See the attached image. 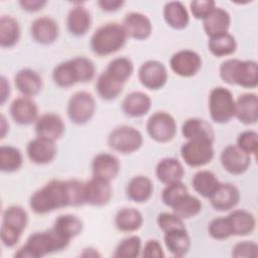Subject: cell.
I'll return each mask as SVG.
<instances>
[{
	"mask_svg": "<svg viewBox=\"0 0 258 258\" xmlns=\"http://www.w3.org/2000/svg\"><path fill=\"white\" fill-rule=\"evenodd\" d=\"M31 211L38 215H45L54 210L70 207L67 180L52 179L35 190L29 199Z\"/></svg>",
	"mask_w": 258,
	"mask_h": 258,
	"instance_id": "obj_1",
	"label": "cell"
},
{
	"mask_svg": "<svg viewBox=\"0 0 258 258\" xmlns=\"http://www.w3.org/2000/svg\"><path fill=\"white\" fill-rule=\"evenodd\" d=\"M70 243L62 240L52 228L43 232L31 234L26 243L20 247L14 254L16 258H40L48 254L61 251Z\"/></svg>",
	"mask_w": 258,
	"mask_h": 258,
	"instance_id": "obj_2",
	"label": "cell"
},
{
	"mask_svg": "<svg viewBox=\"0 0 258 258\" xmlns=\"http://www.w3.org/2000/svg\"><path fill=\"white\" fill-rule=\"evenodd\" d=\"M127 37L122 24L116 22L106 23L97 28L91 36V49L99 56H107L123 48Z\"/></svg>",
	"mask_w": 258,
	"mask_h": 258,
	"instance_id": "obj_3",
	"label": "cell"
},
{
	"mask_svg": "<svg viewBox=\"0 0 258 258\" xmlns=\"http://www.w3.org/2000/svg\"><path fill=\"white\" fill-rule=\"evenodd\" d=\"M235 100L232 93L224 87L214 88L209 95L211 119L218 124L228 123L234 117Z\"/></svg>",
	"mask_w": 258,
	"mask_h": 258,
	"instance_id": "obj_4",
	"label": "cell"
},
{
	"mask_svg": "<svg viewBox=\"0 0 258 258\" xmlns=\"http://www.w3.org/2000/svg\"><path fill=\"white\" fill-rule=\"evenodd\" d=\"M107 143L111 149L122 154H131L140 149L143 144V136L139 130L132 126H119L113 129Z\"/></svg>",
	"mask_w": 258,
	"mask_h": 258,
	"instance_id": "obj_5",
	"label": "cell"
},
{
	"mask_svg": "<svg viewBox=\"0 0 258 258\" xmlns=\"http://www.w3.org/2000/svg\"><path fill=\"white\" fill-rule=\"evenodd\" d=\"M212 140L189 139L180 148L182 160L190 167H200L210 163L215 155Z\"/></svg>",
	"mask_w": 258,
	"mask_h": 258,
	"instance_id": "obj_6",
	"label": "cell"
},
{
	"mask_svg": "<svg viewBox=\"0 0 258 258\" xmlns=\"http://www.w3.org/2000/svg\"><path fill=\"white\" fill-rule=\"evenodd\" d=\"M95 111V99L88 92H76L74 95L71 96L68 102V117L74 124L83 125L88 123L93 118Z\"/></svg>",
	"mask_w": 258,
	"mask_h": 258,
	"instance_id": "obj_7",
	"label": "cell"
},
{
	"mask_svg": "<svg viewBox=\"0 0 258 258\" xmlns=\"http://www.w3.org/2000/svg\"><path fill=\"white\" fill-rule=\"evenodd\" d=\"M146 130L151 139L158 143L171 141L176 134V122L174 118L163 111L153 113L147 120Z\"/></svg>",
	"mask_w": 258,
	"mask_h": 258,
	"instance_id": "obj_8",
	"label": "cell"
},
{
	"mask_svg": "<svg viewBox=\"0 0 258 258\" xmlns=\"http://www.w3.org/2000/svg\"><path fill=\"white\" fill-rule=\"evenodd\" d=\"M201 55L191 49H181L172 54L169 60L171 71L182 78L196 76L202 69Z\"/></svg>",
	"mask_w": 258,
	"mask_h": 258,
	"instance_id": "obj_9",
	"label": "cell"
},
{
	"mask_svg": "<svg viewBox=\"0 0 258 258\" xmlns=\"http://www.w3.org/2000/svg\"><path fill=\"white\" fill-rule=\"evenodd\" d=\"M168 74L165 66L155 59L144 61L138 70V80L148 90H159L166 84Z\"/></svg>",
	"mask_w": 258,
	"mask_h": 258,
	"instance_id": "obj_10",
	"label": "cell"
},
{
	"mask_svg": "<svg viewBox=\"0 0 258 258\" xmlns=\"http://www.w3.org/2000/svg\"><path fill=\"white\" fill-rule=\"evenodd\" d=\"M220 161L223 168L233 175L244 173L251 164V157L237 145L230 144L221 153Z\"/></svg>",
	"mask_w": 258,
	"mask_h": 258,
	"instance_id": "obj_11",
	"label": "cell"
},
{
	"mask_svg": "<svg viewBox=\"0 0 258 258\" xmlns=\"http://www.w3.org/2000/svg\"><path fill=\"white\" fill-rule=\"evenodd\" d=\"M85 204L102 207L107 205L112 198V186L110 181L92 176L85 182Z\"/></svg>",
	"mask_w": 258,
	"mask_h": 258,
	"instance_id": "obj_12",
	"label": "cell"
},
{
	"mask_svg": "<svg viewBox=\"0 0 258 258\" xmlns=\"http://www.w3.org/2000/svg\"><path fill=\"white\" fill-rule=\"evenodd\" d=\"M34 129L37 137L55 142L63 135L66 125L59 115L54 113H46L37 118Z\"/></svg>",
	"mask_w": 258,
	"mask_h": 258,
	"instance_id": "obj_13",
	"label": "cell"
},
{
	"mask_svg": "<svg viewBox=\"0 0 258 258\" xmlns=\"http://www.w3.org/2000/svg\"><path fill=\"white\" fill-rule=\"evenodd\" d=\"M56 151L54 141L41 137L30 140L26 146V153L29 160L38 165L51 162L55 158Z\"/></svg>",
	"mask_w": 258,
	"mask_h": 258,
	"instance_id": "obj_14",
	"label": "cell"
},
{
	"mask_svg": "<svg viewBox=\"0 0 258 258\" xmlns=\"http://www.w3.org/2000/svg\"><path fill=\"white\" fill-rule=\"evenodd\" d=\"M59 28L57 22L48 16H41L33 20L30 25V35L39 44L53 43L58 37Z\"/></svg>",
	"mask_w": 258,
	"mask_h": 258,
	"instance_id": "obj_15",
	"label": "cell"
},
{
	"mask_svg": "<svg viewBox=\"0 0 258 258\" xmlns=\"http://www.w3.org/2000/svg\"><path fill=\"white\" fill-rule=\"evenodd\" d=\"M9 113L12 120L19 125H29L38 118V108L36 103L29 97H19L13 100Z\"/></svg>",
	"mask_w": 258,
	"mask_h": 258,
	"instance_id": "obj_16",
	"label": "cell"
},
{
	"mask_svg": "<svg viewBox=\"0 0 258 258\" xmlns=\"http://www.w3.org/2000/svg\"><path fill=\"white\" fill-rule=\"evenodd\" d=\"M123 27L128 37L137 40L147 39L152 32L150 19L140 12H129L123 19Z\"/></svg>",
	"mask_w": 258,
	"mask_h": 258,
	"instance_id": "obj_17",
	"label": "cell"
},
{
	"mask_svg": "<svg viewBox=\"0 0 258 258\" xmlns=\"http://www.w3.org/2000/svg\"><path fill=\"white\" fill-rule=\"evenodd\" d=\"M234 116L245 125L255 124L258 120V98L254 93L240 95L235 101Z\"/></svg>",
	"mask_w": 258,
	"mask_h": 258,
	"instance_id": "obj_18",
	"label": "cell"
},
{
	"mask_svg": "<svg viewBox=\"0 0 258 258\" xmlns=\"http://www.w3.org/2000/svg\"><path fill=\"white\" fill-rule=\"evenodd\" d=\"M212 207L219 212H226L234 209L240 201V191L232 183H220L217 190L209 199Z\"/></svg>",
	"mask_w": 258,
	"mask_h": 258,
	"instance_id": "obj_19",
	"label": "cell"
},
{
	"mask_svg": "<svg viewBox=\"0 0 258 258\" xmlns=\"http://www.w3.org/2000/svg\"><path fill=\"white\" fill-rule=\"evenodd\" d=\"M120 171L119 159L110 153L102 152L97 154L92 160L93 176L111 181L116 178Z\"/></svg>",
	"mask_w": 258,
	"mask_h": 258,
	"instance_id": "obj_20",
	"label": "cell"
},
{
	"mask_svg": "<svg viewBox=\"0 0 258 258\" xmlns=\"http://www.w3.org/2000/svg\"><path fill=\"white\" fill-rule=\"evenodd\" d=\"M152 101L143 92H131L122 101L121 108L123 113L131 118H140L146 115L151 109Z\"/></svg>",
	"mask_w": 258,
	"mask_h": 258,
	"instance_id": "obj_21",
	"label": "cell"
},
{
	"mask_svg": "<svg viewBox=\"0 0 258 258\" xmlns=\"http://www.w3.org/2000/svg\"><path fill=\"white\" fill-rule=\"evenodd\" d=\"M28 223V215L20 206H10L2 214V223L0 230L8 231L21 237Z\"/></svg>",
	"mask_w": 258,
	"mask_h": 258,
	"instance_id": "obj_22",
	"label": "cell"
},
{
	"mask_svg": "<svg viewBox=\"0 0 258 258\" xmlns=\"http://www.w3.org/2000/svg\"><path fill=\"white\" fill-rule=\"evenodd\" d=\"M155 174L157 179L166 185L181 181L184 174V168L178 159L174 157H165L157 163Z\"/></svg>",
	"mask_w": 258,
	"mask_h": 258,
	"instance_id": "obj_23",
	"label": "cell"
},
{
	"mask_svg": "<svg viewBox=\"0 0 258 258\" xmlns=\"http://www.w3.org/2000/svg\"><path fill=\"white\" fill-rule=\"evenodd\" d=\"M16 89L25 97H33L42 89V79L33 70H20L14 77Z\"/></svg>",
	"mask_w": 258,
	"mask_h": 258,
	"instance_id": "obj_24",
	"label": "cell"
},
{
	"mask_svg": "<svg viewBox=\"0 0 258 258\" xmlns=\"http://www.w3.org/2000/svg\"><path fill=\"white\" fill-rule=\"evenodd\" d=\"M66 22L68 30L72 35L83 36L91 28L92 18L90 12L84 6L79 5L69 11Z\"/></svg>",
	"mask_w": 258,
	"mask_h": 258,
	"instance_id": "obj_25",
	"label": "cell"
},
{
	"mask_svg": "<svg viewBox=\"0 0 258 258\" xmlns=\"http://www.w3.org/2000/svg\"><path fill=\"white\" fill-rule=\"evenodd\" d=\"M231 24L230 14L223 8L216 7L204 20L203 27L210 37L228 32Z\"/></svg>",
	"mask_w": 258,
	"mask_h": 258,
	"instance_id": "obj_26",
	"label": "cell"
},
{
	"mask_svg": "<svg viewBox=\"0 0 258 258\" xmlns=\"http://www.w3.org/2000/svg\"><path fill=\"white\" fill-rule=\"evenodd\" d=\"M83 222L76 215H60L54 221L52 230L66 242L70 243L83 231Z\"/></svg>",
	"mask_w": 258,
	"mask_h": 258,
	"instance_id": "obj_27",
	"label": "cell"
},
{
	"mask_svg": "<svg viewBox=\"0 0 258 258\" xmlns=\"http://www.w3.org/2000/svg\"><path fill=\"white\" fill-rule=\"evenodd\" d=\"M164 244L170 254L175 257L185 256L190 249V237L185 228L164 233Z\"/></svg>",
	"mask_w": 258,
	"mask_h": 258,
	"instance_id": "obj_28",
	"label": "cell"
},
{
	"mask_svg": "<svg viewBox=\"0 0 258 258\" xmlns=\"http://www.w3.org/2000/svg\"><path fill=\"white\" fill-rule=\"evenodd\" d=\"M227 219L232 236H247L255 230V217L246 210H235L227 216Z\"/></svg>",
	"mask_w": 258,
	"mask_h": 258,
	"instance_id": "obj_29",
	"label": "cell"
},
{
	"mask_svg": "<svg viewBox=\"0 0 258 258\" xmlns=\"http://www.w3.org/2000/svg\"><path fill=\"white\" fill-rule=\"evenodd\" d=\"M153 192V184L150 178L145 175H136L132 177L126 187L127 198L135 203L147 202Z\"/></svg>",
	"mask_w": 258,
	"mask_h": 258,
	"instance_id": "obj_30",
	"label": "cell"
},
{
	"mask_svg": "<svg viewBox=\"0 0 258 258\" xmlns=\"http://www.w3.org/2000/svg\"><path fill=\"white\" fill-rule=\"evenodd\" d=\"M163 18L168 26L176 30L185 28L189 22V15L185 6L178 1L165 3L163 7Z\"/></svg>",
	"mask_w": 258,
	"mask_h": 258,
	"instance_id": "obj_31",
	"label": "cell"
},
{
	"mask_svg": "<svg viewBox=\"0 0 258 258\" xmlns=\"http://www.w3.org/2000/svg\"><path fill=\"white\" fill-rule=\"evenodd\" d=\"M182 136L189 139H209L214 141L215 133L210 123L200 118H189L181 126Z\"/></svg>",
	"mask_w": 258,
	"mask_h": 258,
	"instance_id": "obj_32",
	"label": "cell"
},
{
	"mask_svg": "<svg viewBox=\"0 0 258 258\" xmlns=\"http://www.w3.org/2000/svg\"><path fill=\"white\" fill-rule=\"evenodd\" d=\"M114 223L119 231L131 233L142 227L143 216L134 208H123L117 212Z\"/></svg>",
	"mask_w": 258,
	"mask_h": 258,
	"instance_id": "obj_33",
	"label": "cell"
},
{
	"mask_svg": "<svg viewBox=\"0 0 258 258\" xmlns=\"http://www.w3.org/2000/svg\"><path fill=\"white\" fill-rule=\"evenodd\" d=\"M216 174L210 170H199L191 178L192 188L205 199H210L220 185Z\"/></svg>",
	"mask_w": 258,
	"mask_h": 258,
	"instance_id": "obj_34",
	"label": "cell"
},
{
	"mask_svg": "<svg viewBox=\"0 0 258 258\" xmlns=\"http://www.w3.org/2000/svg\"><path fill=\"white\" fill-rule=\"evenodd\" d=\"M124 84L113 78L106 71L101 73L96 81V92L99 97L105 101L116 99L123 90Z\"/></svg>",
	"mask_w": 258,
	"mask_h": 258,
	"instance_id": "obj_35",
	"label": "cell"
},
{
	"mask_svg": "<svg viewBox=\"0 0 258 258\" xmlns=\"http://www.w3.org/2000/svg\"><path fill=\"white\" fill-rule=\"evenodd\" d=\"M20 38V26L12 16L3 15L0 17V45L3 48H10L17 44Z\"/></svg>",
	"mask_w": 258,
	"mask_h": 258,
	"instance_id": "obj_36",
	"label": "cell"
},
{
	"mask_svg": "<svg viewBox=\"0 0 258 258\" xmlns=\"http://www.w3.org/2000/svg\"><path fill=\"white\" fill-rule=\"evenodd\" d=\"M208 48L209 51L217 57L228 56L236 51L237 41L234 35L226 32L210 37L208 41Z\"/></svg>",
	"mask_w": 258,
	"mask_h": 258,
	"instance_id": "obj_37",
	"label": "cell"
},
{
	"mask_svg": "<svg viewBox=\"0 0 258 258\" xmlns=\"http://www.w3.org/2000/svg\"><path fill=\"white\" fill-rule=\"evenodd\" d=\"M23 163V157L20 150L10 145L0 147V169L3 172H14L18 170Z\"/></svg>",
	"mask_w": 258,
	"mask_h": 258,
	"instance_id": "obj_38",
	"label": "cell"
},
{
	"mask_svg": "<svg viewBox=\"0 0 258 258\" xmlns=\"http://www.w3.org/2000/svg\"><path fill=\"white\" fill-rule=\"evenodd\" d=\"M52 80L59 88H70L78 83V78L71 59L56 64L52 71Z\"/></svg>",
	"mask_w": 258,
	"mask_h": 258,
	"instance_id": "obj_39",
	"label": "cell"
},
{
	"mask_svg": "<svg viewBox=\"0 0 258 258\" xmlns=\"http://www.w3.org/2000/svg\"><path fill=\"white\" fill-rule=\"evenodd\" d=\"M105 71L116 80L125 84L131 78L134 72V66L130 58L119 56L112 59Z\"/></svg>",
	"mask_w": 258,
	"mask_h": 258,
	"instance_id": "obj_40",
	"label": "cell"
},
{
	"mask_svg": "<svg viewBox=\"0 0 258 258\" xmlns=\"http://www.w3.org/2000/svg\"><path fill=\"white\" fill-rule=\"evenodd\" d=\"M202 208L203 205L201 201L197 197L187 194L172 208V210L176 216L183 220L197 216L202 211Z\"/></svg>",
	"mask_w": 258,
	"mask_h": 258,
	"instance_id": "obj_41",
	"label": "cell"
},
{
	"mask_svg": "<svg viewBox=\"0 0 258 258\" xmlns=\"http://www.w3.org/2000/svg\"><path fill=\"white\" fill-rule=\"evenodd\" d=\"M242 60L229 58L223 61L219 69L220 78L228 85H238L241 77Z\"/></svg>",
	"mask_w": 258,
	"mask_h": 258,
	"instance_id": "obj_42",
	"label": "cell"
},
{
	"mask_svg": "<svg viewBox=\"0 0 258 258\" xmlns=\"http://www.w3.org/2000/svg\"><path fill=\"white\" fill-rule=\"evenodd\" d=\"M141 252V239L138 236H129L123 239L116 247L113 257L116 258H135Z\"/></svg>",
	"mask_w": 258,
	"mask_h": 258,
	"instance_id": "obj_43",
	"label": "cell"
},
{
	"mask_svg": "<svg viewBox=\"0 0 258 258\" xmlns=\"http://www.w3.org/2000/svg\"><path fill=\"white\" fill-rule=\"evenodd\" d=\"M187 194L186 185L181 181H176L166 184L161 192V200L165 206L172 209Z\"/></svg>",
	"mask_w": 258,
	"mask_h": 258,
	"instance_id": "obj_44",
	"label": "cell"
},
{
	"mask_svg": "<svg viewBox=\"0 0 258 258\" xmlns=\"http://www.w3.org/2000/svg\"><path fill=\"white\" fill-rule=\"evenodd\" d=\"M71 60L78 78V83H87L94 79L96 68L90 58L86 56H76Z\"/></svg>",
	"mask_w": 258,
	"mask_h": 258,
	"instance_id": "obj_45",
	"label": "cell"
},
{
	"mask_svg": "<svg viewBox=\"0 0 258 258\" xmlns=\"http://www.w3.org/2000/svg\"><path fill=\"white\" fill-rule=\"evenodd\" d=\"M258 85V66L255 60H242V71L238 86L254 89Z\"/></svg>",
	"mask_w": 258,
	"mask_h": 258,
	"instance_id": "obj_46",
	"label": "cell"
},
{
	"mask_svg": "<svg viewBox=\"0 0 258 258\" xmlns=\"http://www.w3.org/2000/svg\"><path fill=\"white\" fill-rule=\"evenodd\" d=\"M208 233L215 240H226L231 237L232 232L227 217L213 219L209 223Z\"/></svg>",
	"mask_w": 258,
	"mask_h": 258,
	"instance_id": "obj_47",
	"label": "cell"
},
{
	"mask_svg": "<svg viewBox=\"0 0 258 258\" xmlns=\"http://www.w3.org/2000/svg\"><path fill=\"white\" fill-rule=\"evenodd\" d=\"M242 151L248 155H256L258 151V134L253 130L241 132L237 137L236 144Z\"/></svg>",
	"mask_w": 258,
	"mask_h": 258,
	"instance_id": "obj_48",
	"label": "cell"
},
{
	"mask_svg": "<svg viewBox=\"0 0 258 258\" xmlns=\"http://www.w3.org/2000/svg\"><path fill=\"white\" fill-rule=\"evenodd\" d=\"M156 223L160 230L164 233L176 229H182L184 227L183 220L176 216L174 213H161L158 215Z\"/></svg>",
	"mask_w": 258,
	"mask_h": 258,
	"instance_id": "obj_49",
	"label": "cell"
},
{
	"mask_svg": "<svg viewBox=\"0 0 258 258\" xmlns=\"http://www.w3.org/2000/svg\"><path fill=\"white\" fill-rule=\"evenodd\" d=\"M232 256L235 258H256L258 256V246L253 241H241L234 245Z\"/></svg>",
	"mask_w": 258,
	"mask_h": 258,
	"instance_id": "obj_50",
	"label": "cell"
},
{
	"mask_svg": "<svg viewBox=\"0 0 258 258\" xmlns=\"http://www.w3.org/2000/svg\"><path fill=\"white\" fill-rule=\"evenodd\" d=\"M215 8H216V2L213 0L191 1L189 4V9L192 16L196 19H201V20H204Z\"/></svg>",
	"mask_w": 258,
	"mask_h": 258,
	"instance_id": "obj_51",
	"label": "cell"
},
{
	"mask_svg": "<svg viewBox=\"0 0 258 258\" xmlns=\"http://www.w3.org/2000/svg\"><path fill=\"white\" fill-rule=\"evenodd\" d=\"M141 251H142L141 256L144 258H163L164 257V252L161 244L154 239L148 240L145 243L143 250Z\"/></svg>",
	"mask_w": 258,
	"mask_h": 258,
	"instance_id": "obj_52",
	"label": "cell"
},
{
	"mask_svg": "<svg viewBox=\"0 0 258 258\" xmlns=\"http://www.w3.org/2000/svg\"><path fill=\"white\" fill-rule=\"evenodd\" d=\"M47 2L45 0H21L19 5L22 10L26 12H37L41 10Z\"/></svg>",
	"mask_w": 258,
	"mask_h": 258,
	"instance_id": "obj_53",
	"label": "cell"
},
{
	"mask_svg": "<svg viewBox=\"0 0 258 258\" xmlns=\"http://www.w3.org/2000/svg\"><path fill=\"white\" fill-rule=\"evenodd\" d=\"M125 4L124 1L120 0H101L98 1V5L101 10L105 12H115L119 10Z\"/></svg>",
	"mask_w": 258,
	"mask_h": 258,
	"instance_id": "obj_54",
	"label": "cell"
},
{
	"mask_svg": "<svg viewBox=\"0 0 258 258\" xmlns=\"http://www.w3.org/2000/svg\"><path fill=\"white\" fill-rule=\"evenodd\" d=\"M10 96V84L8 80L2 76L0 78V104L3 105Z\"/></svg>",
	"mask_w": 258,
	"mask_h": 258,
	"instance_id": "obj_55",
	"label": "cell"
},
{
	"mask_svg": "<svg viewBox=\"0 0 258 258\" xmlns=\"http://www.w3.org/2000/svg\"><path fill=\"white\" fill-rule=\"evenodd\" d=\"M8 131H9V124L7 123L4 115L1 114V116H0V138L3 139Z\"/></svg>",
	"mask_w": 258,
	"mask_h": 258,
	"instance_id": "obj_56",
	"label": "cell"
},
{
	"mask_svg": "<svg viewBox=\"0 0 258 258\" xmlns=\"http://www.w3.org/2000/svg\"><path fill=\"white\" fill-rule=\"evenodd\" d=\"M80 256H82V257H100L101 254L98 252L97 249L89 247V248L83 249Z\"/></svg>",
	"mask_w": 258,
	"mask_h": 258,
	"instance_id": "obj_57",
	"label": "cell"
}]
</instances>
